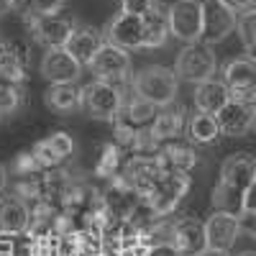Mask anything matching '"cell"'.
<instances>
[{
    "label": "cell",
    "instance_id": "cell-1",
    "mask_svg": "<svg viewBox=\"0 0 256 256\" xmlns=\"http://www.w3.org/2000/svg\"><path fill=\"white\" fill-rule=\"evenodd\" d=\"M256 180V156L251 154H230L220 164V182L212 190V208L241 216L244 195Z\"/></svg>",
    "mask_w": 256,
    "mask_h": 256
},
{
    "label": "cell",
    "instance_id": "cell-2",
    "mask_svg": "<svg viewBox=\"0 0 256 256\" xmlns=\"http://www.w3.org/2000/svg\"><path fill=\"white\" fill-rule=\"evenodd\" d=\"M134 95L156 105V108H169L180 92V77L174 74V70L162 67V64H152V67H144L134 74L131 80Z\"/></svg>",
    "mask_w": 256,
    "mask_h": 256
},
{
    "label": "cell",
    "instance_id": "cell-3",
    "mask_svg": "<svg viewBox=\"0 0 256 256\" xmlns=\"http://www.w3.org/2000/svg\"><path fill=\"white\" fill-rule=\"evenodd\" d=\"M123 102H126V98H123V90L118 82L92 80L90 84L82 88V110L90 118L113 123L123 108Z\"/></svg>",
    "mask_w": 256,
    "mask_h": 256
},
{
    "label": "cell",
    "instance_id": "cell-4",
    "mask_svg": "<svg viewBox=\"0 0 256 256\" xmlns=\"http://www.w3.org/2000/svg\"><path fill=\"white\" fill-rule=\"evenodd\" d=\"M218 70V56L210 44L195 41V44H184V49L174 59V74L190 84H200L205 80H212Z\"/></svg>",
    "mask_w": 256,
    "mask_h": 256
},
{
    "label": "cell",
    "instance_id": "cell-5",
    "mask_svg": "<svg viewBox=\"0 0 256 256\" xmlns=\"http://www.w3.org/2000/svg\"><path fill=\"white\" fill-rule=\"evenodd\" d=\"M172 36L182 44H195L202 38L205 28V0H174L166 6Z\"/></svg>",
    "mask_w": 256,
    "mask_h": 256
},
{
    "label": "cell",
    "instance_id": "cell-6",
    "mask_svg": "<svg viewBox=\"0 0 256 256\" xmlns=\"http://www.w3.org/2000/svg\"><path fill=\"white\" fill-rule=\"evenodd\" d=\"M156 116H159V113H156V105L146 102V100H141V98H136V95H134L131 100H126L123 108H120V113H118V118L113 120L116 134H118V144H120L123 148H128L136 134L148 131V128L154 126Z\"/></svg>",
    "mask_w": 256,
    "mask_h": 256
},
{
    "label": "cell",
    "instance_id": "cell-7",
    "mask_svg": "<svg viewBox=\"0 0 256 256\" xmlns=\"http://www.w3.org/2000/svg\"><path fill=\"white\" fill-rule=\"evenodd\" d=\"M190 184H192L190 174H164L146 200L154 208V212L159 218H169L177 210V205L184 200Z\"/></svg>",
    "mask_w": 256,
    "mask_h": 256
},
{
    "label": "cell",
    "instance_id": "cell-8",
    "mask_svg": "<svg viewBox=\"0 0 256 256\" xmlns=\"http://www.w3.org/2000/svg\"><path fill=\"white\" fill-rule=\"evenodd\" d=\"M26 26H28L31 38L36 41L38 46H44V49H64L77 24H74L72 18H64L59 13V16H46V18L26 20Z\"/></svg>",
    "mask_w": 256,
    "mask_h": 256
},
{
    "label": "cell",
    "instance_id": "cell-9",
    "mask_svg": "<svg viewBox=\"0 0 256 256\" xmlns=\"http://www.w3.org/2000/svg\"><path fill=\"white\" fill-rule=\"evenodd\" d=\"M90 70L95 80H108V82H126L131 74V54L116 44H105L98 49V54L90 62Z\"/></svg>",
    "mask_w": 256,
    "mask_h": 256
},
{
    "label": "cell",
    "instance_id": "cell-10",
    "mask_svg": "<svg viewBox=\"0 0 256 256\" xmlns=\"http://www.w3.org/2000/svg\"><path fill=\"white\" fill-rule=\"evenodd\" d=\"M131 190H136L141 198H148L152 190L156 187V182L164 177L162 166L156 162V156H141V154H134L131 159L126 162L123 172L118 174Z\"/></svg>",
    "mask_w": 256,
    "mask_h": 256
},
{
    "label": "cell",
    "instance_id": "cell-11",
    "mask_svg": "<svg viewBox=\"0 0 256 256\" xmlns=\"http://www.w3.org/2000/svg\"><path fill=\"white\" fill-rule=\"evenodd\" d=\"M102 38L108 44H116L126 52L144 49V18H136L131 13H116L102 28Z\"/></svg>",
    "mask_w": 256,
    "mask_h": 256
},
{
    "label": "cell",
    "instance_id": "cell-12",
    "mask_svg": "<svg viewBox=\"0 0 256 256\" xmlns=\"http://www.w3.org/2000/svg\"><path fill=\"white\" fill-rule=\"evenodd\" d=\"M256 98V95H254ZM254 98H230V102L216 116L220 123V134L246 136L256 128V102Z\"/></svg>",
    "mask_w": 256,
    "mask_h": 256
},
{
    "label": "cell",
    "instance_id": "cell-13",
    "mask_svg": "<svg viewBox=\"0 0 256 256\" xmlns=\"http://www.w3.org/2000/svg\"><path fill=\"white\" fill-rule=\"evenodd\" d=\"M38 72L49 84H72L82 74V64L67 49H46L38 62Z\"/></svg>",
    "mask_w": 256,
    "mask_h": 256
},
{
    "label": "cell",
    "instance_id": "cell-14",
    "mask_svg": "<svg viewBox=\"0 0 256 256\" xmlns=\"http://www.w3.org/2000/svg\"><path fill=\"white\" fill-rule=\"evenodd\" d=\"M244 230V220L241 216L233 212H223V210H212V216L205 220V233H208V248L210 251H223L228 254L236 244L238 233Z\"/></svg>",
    "mask_w": 256,
    "mask_h": 256
},
{
    "label": "cell",
    "instance_id": "cell-15",
    "mask_svg": "<svg viewBox=\"0 0 256 256\" xmlns=\"http://www.w3.org/2000/svg\"><path fill=\"white\" fill-rule=\"evenodd\" d=\"M238 26V16L233 13L223 0H205V28H202V44H220Z\"/></svg>",
    "mask_w": 256,
    "mask_h": 256
},
{
    "label": "cell",
    "instance_id": "cell-16",
    "mask_svg": "<svg viewBox=\"0 0 256 256\" xmlns=\"http://www.w3.org/2000/svg\"><path fill=\"white\" fill-rule=\"evenodd\" d=\"M34 210L20 195H0V233L8 236H26L31 230Z\"/></svg>",
    "mask_w": 256,
    "mask_h": 256
},
{
    "label": "cell",
    "instance_id": "cell-17",
    "mask_svg": "<svg viewBox=\"0 0 256 256\" xmlns=\"http://www.w3.org/2000/svg\"><path fill=\"white\" fill-rule=\"evenodd\" d=\"M72 154H74V141H72L70 134H64V131H56V134H52L46 138H41L31 148V156L38 164V169H56Z\"/></svg>",
    "mask_w": 256,
    "mask_h": 256
},
{
    "label": "cell",
    "instance_id": "cell-18",
    "mask_svg": "<svg viewBox=\"0 0 256 256\" xmlns=\"http://www.w3.org/2000/svg\"><path fill=\"white\" fill-rule=\"evenodd\" d=\"M223 82L233 98H254L256 95V59L236 56L223 67Z\"/></svg>",
    "mask_w": 256,
    "mask_h": 256
},
{
    "label": "cell",
    "instance_id": "cell-19",
    "mask_svg": "<svg viewBox=\"0 0 256 256\" xmlns=\"http://www.w3.org/2000/svg\"><path fill=\"white\" fill-rule=\"evenodd\" d=\"M174 246L184 254V256H200L208 251V233H205V223H200L198 218H177L174 220Z\"/></svg>",
    "mask_w": 256,
    "mask_h": 256
},
{
    "label": "cell",
    "instance_id": "cell-20",
    "mask_svg": "<svg viewBox=\"0 0 256 256\" xmlns=\"http://www.w3.org/2000/svg\"><path fill=\"white\" fill-rule=\"evenodd\" d=\"M141 202V195L136 190H131L120 177L105 190V195H102V205H105V216L108 218H131V212L134 208Z\"/></svg>",
    "mask_w": 256,
    "mask_h": 256
},
{
    "label": "cell",
    "instance_id": "cell-21",
    "mask_svg": "<svg viewBox=\"0 0 256 256\" xmlns=\"http://www.w3.org/2000/svg\"><path fill=\"white\" fill-rule=\"evenodd\" d=\"M230 98H233V92L228 90V84L223 80H218V77L195 84V108L200 113L218 116L226 105L230 102Z\"/></svg>",
    "mask_w": 256,
    "mask_h": 256
},
{
    "label": "cell",
    "instance_id": "cell-22",
    "mask_svg": "<svg viewBox=\"0 0 256 256\" xmlns=\"http://www.w3.org/2000/svg\"><path fill=\"white\" fill-rule=\"evenodd\" d=\"M105 44V38H102V31L92 28V26H74L70 41H67V49L82 67H90V62L92 56L98 54V49Z\"/></svg>",
    "mask_w": 256,
    "mask_h": 256
},
{
    "label": "cell",
    "instance_id": "cell-23",
    "mask_svg": "<svg viewBox=\"0 0 256 256\" xmlns=\"http://www.w3.org/2000/svg\"><path fill=\"white\" fill-rule=\"evenodd\" d=\"M156 162L162 166L164 174H190L192 169L198 166V154L192 152L190 146H174V144H166L159 148Z\"/></svg>",
    "mask_w": 256,
    "mask_h": 256
},
{
    "label": "cell",
    "instance_id": "cell-24",
    "mask_svg": "<svg viewBox=\"0 0 256 256\" xmlns=\"http://www.w3.org/2000/svg\"><path fill=\"white\" fill-rule=\"evenodd\" d=\"M28 70V52L18 41H6L0 38V74H6L8 80L24 82Z\"/></svg>",
    "mask_w": 256,
    "mask_h": 256
},
{
    "label": "cell",
    "instance_id": "cell-25",
    "mask_svg": "<svg viewBox=\"0 0 256 256\" xmlns=\"http://www.w3.org/2000/svg\"><path fill=\"white\" fill-rule=\"evenodd\" d=\"M187 113L184 108H174V105H169V108H162V113L156 116L154 126H152V136L164 144V141H172V138H180L184 131H187Z\"/></svg>",
    "mask_w": 256,
    "mask_h": 256
},
{
    "label": "cell",
    "instance_id": "cell-26",
    "mask_svg": "<svg viewBox=\"0 0 256 256\" xmlns=\"http://www.w3.org/2000/svg\"><path fill=\"white\" fill-rule=\"evenodd\" d=\"M169 38H172V28H169L166 6L159 3L154 13L144 18V49H162Z\"/></svg>",
    "mask_w": 256,
    "mask_h": 256
},
{
    "label": "cell",
    "instance_id": "cell-27",
    "mask_svg": "<svg viewBox=\"0 0 256 256\" xmlns=\"http://www.w3.org/2000/svg\"><path fill=\"white\" fill-rule=\"evenodd\" d=\"M44 102L46 108H52L54 113H72L77 108H82V88L77 84H49V90L44 92Z\"/></svg>",
    "mask_w": 256,
    "mask_h": 256
},
{
    "label": "cell",
    "instance_id": "cell-28",
    "mask_svg": "<svg viewBox=\"0 0 256 256\" xmlns=\"http://www.w3.org/2000/svg\"><path fill=\"white\" fill-rule=\"evenodd\" d=\"M28 256H72L70 236H62L56 230L41 233V236H31Z\"/></svg>",
    "mask_w": 256,
    "mask_h": 256
},
{
    "label": "cell",
    "instance_id": "cell-29",
    "mask_svg": "<svg viewBox=\"0 0 256 256\" xmlns=\"http://www.w3.org/2000/svg\"><path fill=\"white\" fill-rule=\"evenodd\" d=\"M187 136L192 144H212L220 136V123L210 113H192L187 120Z\"/></svg>",
    "mask_w": 256,
    "mask_h": 256
},
{
    "label": "cell",
    "instance_id": "cell-30",
    "mask_svg": "<svg viewBox=\"0 0 256 256\" xmlns=\"http://www.w3.org/2000/svg\"><path fill=\"white\" fill-rule=\"evenodd\" d=\"M24 105V84L0 74V116H10Z\"/></svg>",
    "mask_w": 256,
    "mask_h": 256
},
{
    "label": "cell",
    "instance_id": "cell-31",
    "mask_svg": "<svg viewBox=\"0 0 256 256\" xmlns=\"http://www.w3.org/2000/svg\"><path fill=\"white\" fill-rule=\"evenodd\" d=\"M123 146L120 144H108L102 146V154L95 164V174L98 177H113V174H120L123 172Z\"/></svg>",
    "mask_w": 256,
    "mask_h": 256
},
{
    "label": "cell",
    "instance_id": "cell-32",
    "mask_svg": "<svg viewBox=\"0 0 256 256\" xmlns=\"http://www.w3.org/2000/svg\"><path fill=\"white\" fill-rule=\"evenodd\" d=\"M236 31H238L241 44L246 46V56L256 59V10L238 16V26H236Z\"/></svg>",
    "mask_w": 256,
    "mask_h": 256
},
{
    "label": "cell",
    "instance_id": "cell-33",
    "mask_svg": "<svg viewBox=\"0 0 256 256\" xmlns=\"http://www.w3.org/2000/svg\"><path fill=\"white\" fill-rule=\"evenodd\" d=\"M67 0H34L31 8L26 10L24 20H34V18H46V16H59Z\"/></svg>",
    "mask_w": 256,
    "mask_h": 256
},
{
    "label": "cell",
    "instance_id": "cell-34",
    "mask_svg": "<svg viewBox=\"0 0 256 256\" xmlns=\"http://www.w3.org/2000/svg\"><path fill=\"white\" fill-rule=\"evenodd\" d=\"M159 6V0H120V10L131 13L136 18H146L148 13H154Z\"/></svg>",
    "mask_w": 256,
    "mask_h": 256
},
{
    "label": "cell",
    "instance_id": "cell-35",
    "mask_svg": "<svg viewBox=\"0 0 256 256\" xmlns=\"http://www.w3.org/2000/svg\"><path fill=\"white\" fill-rule=\"evenodd\" d=\"M16 238H18V236L0 233V256H28V244L20 246Z\"/></svg>",
    "mask_w": 256,
    "mask_h": 256
},
{
    "label": "cell",
    "instance_id": "cell-36",
    "mask_svg": "<svg viewBox=\"0 0 256 256\" xmlns=\"http://www.w3.org/2000/svg\"><path fill=\"white\" fill-rule=\"evenodd\" d=\"M246 216H256V180L251 182V187L246 190V195H244L241 218H246Z\"/></svg>",
    "mask_w": 256,
    "mask_h": 256
},
{
    "label": "cell",
    "instance_id": "cell-37",
    "mask_svg": "<svg viewBox=\"0 0 256 256\" xmlns=\"http://www.w3.org/2000/svg\"><path fill=\"white\" fill-rule=\"evenodd\" d=\"M223 3L236 13V16H244V13H251L256 10V0H223Z\"/></svg>",
    "mask_w": 256,
    "mask_h": 256
},
{
    "label": "cell",
    "instance_id": "cell-38",
    "mask_svg": "<svg viewBox=\"0 0 256 256\" xmlns=\"http://www.w3.org/2000/svg\"><path fill=\"white\" fill-rule=\"evenodd\" d=\"M146 256H184L174 244H162V246H148Z\"/></svg>",
    "mask_w": 256,
    "mask_h": 256
},
{
    "label": "cell",
    "instance_id": "cell-39",
    "mask_svg": "<svg viewBox=\"0 0 256 256\" xmlns=\"http://www.w3.org/2000/svg\"><path fill=\"white\" fill-rule=\"evenodd\" d=\"M244 220V228H246V233L256 241V216H246V218H241Z\"/></svg>",
    "mask_w": 256,
    "mask_h": 256
},
{
    "label": "cell",
    "instance_id": "cell-40",
    "mask_svg": "<svg viewBox=\"0 0 256 256\" xmlns=\"http://www.w3.org/2000/svg\"><path fill=\"white\" fill-rule=\"evenodd\" d=\"M31 3H34V0H13V10L20 13V16H26V10L31 8Z\"/></svg>",
    "mask_w": 256,
    "mask_h": 256
},
{
    "label": "cell",
    "instance_id": "cell-41",
    "mask_svg": "<svg viewBox=\"0 0 256 256\" xmlns=\"http://www.w3.org/2000/svg\"><path fill=\"white\" fill-rule=\"evenodd\" d=\"M6 187H8V169L0 164V195L6 192Z\"/></svg>",
    "mask_w": 256,
    "mask_h": 256
},
{
    "label": "cell",
    "instance_id": "cell-42",
    "mask_svg": "<svg viewBox=\"0 0 256 256\" xmlns=\"http://www.w3.org/2000/svg\"><path fill=\"white\" fill-rule=\"evenodd\" d=\"M8 10H13V0H0V16H6Z\"/></svg>",
    "mask_w": 256,
    "mask_h": 256
},
{
    "label": "cell",
    "instance_id": "cell-43",
    "mask_svg": "<svg viewBox=\"0 0 256 256\" xmlns=\"http://www.w3.org/2000/svg\"><path fill=\"white\" fill-rule=\"evenodd\" d=\"M200 256H228V254H223V251H210V248H208V251L200 254Z\"/></svg>",
    "mask_w": 256,
    "mask_h": 256
},
{
    "label": "cell",
    "instance_id": "cell-44",
    "mask_svg": "<svg viewBox=\"0 0 256 256\" xmlns=\"http://www.w3.org/2000/svg\"><path fill=\"white\" fill-rule=\"evenodd\" d=\"M238 256H256V251H244V254H238Z\"/></svg>",
    "mask_w": 256,
    "mask_h": 256
},
{
    "label": "cell",
    "instance_id": "cell-45",
    "mask_svg": "<svg viewBox=\"0 0 256 256\" xmlns=\"http://www.w3.org/2000/svg\"><path fill=\"white\" fill-rule=\"evenodd\" d=\"M0 118H3V116H0Z\"/></svg>",
    "mask_w": 256,
    "mask_h": 256
}]
</instances>
